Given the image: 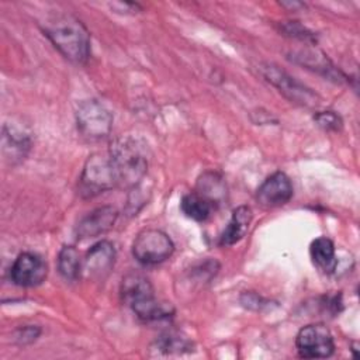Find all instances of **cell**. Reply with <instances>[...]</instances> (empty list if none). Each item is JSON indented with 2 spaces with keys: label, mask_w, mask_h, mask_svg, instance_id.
<instances>
[{
  "label": "cell",
  "mask_w": 360,
  "mask_h": 360,
  "mask_svg": "<svg viewBox=\"0 0 360 360\" xmlns=\"http://www.w3.org/2000/svg\"><path fill=\"white\" fill-rule=\"evenodd\" d=\"M44 35L70 62L84 65L90 58V34L73 15H56L42 25Z\"/></svg>",
  "instance_id": "cell-1"
},
{
  "label": "cell",
  "mask_w": 360,
  "mask_h": 360,
  "mask_svg": "<svg viewBox=\"0 0 360 360\" xmlns=\"http://www.w3.org/2000/svg\"><path fill=\"white\" fill-rule=\"evenodd\" d=\"M110 162L114 173L115 187L135 188L148 172V158L143 145L131 138H118L111 143Z\"/></svg>",
  "instance_id": "cell-2"
},
{
  "label": "cell",
  "mask_w": 360,
  "mask_h": 360,
  "mask_svg": "<svg viewBox=\"0 0 360 360\" xmlns=\"http://www.w3.org/2000/svg\"><path fill=\"white\" fill-rule=\"evenodd\" d=\"M174 252V243L160 229L141 231L132 243L134 257L143 266H155L167 260Z\"/></svg>",
  "instance_id": "cell-3"
},
{
  "label": "cell",
  "mask_w": 360,
  "mask_h": 360,
  "mask_svg": "<svg viewBox=\"0 0 360 360\" xmlns=\"http://www.w3.org/2000/svg\"><path fill=\"white\" fill-rule=\"evenodd\" d=\"M76 125L82 136L87 139H104L111 132L112 115L100 101L86 100L76 110Z\"/></svg>",
  "instance_id": "cell-4"
},
{
  "label": "cell",
  "mask_w": 360,
  "mask_h": 360,
  "mask_svg": "<svg viewBox=\"0 0 360 360\" xmlns=\"http://www.w3.org/2000/svg\"><path fill=\"white\" fill-rule=\"evenodd\" d=\"M112 187H115V180L110 156H104L101 153L91 155L87 159L80 176V194L89 198Z\"/></svg>",
  "instance_id": "cell-5"
},
{
  "label": "cell",
  "mask_w": 360,
  "mask_h": 360,
  "mask_svg": "<svg viewBox=\"0 0 360 360\" xmlns=\"http://www.w3.org/2000/svg\"><path fill=\"white\" fill-rule=\"evenodd\" d=\"M260 72L267 82H270L280 93H283L288 100L305 105L316 107L319 97L305 84L298 82L295 77L290 76L285 70L280 69L274 63H264L260 66Z\"/></svg>",
  "instance_id": "cell-6"
},
{
  "label": "cell",
  "mask_w": 360,
  "mask_h": 360,
  "mask_svg": "<svg viewBox=\"0 0 360 360\" xmlns=\"http://www.w3.org/2000/svg\"><path fill=\"white\" fill-rule=\"evenodd\" d=\"M298 354L304 359H326L335 352L330 330L323 323H311L300 329L295 338Z\"/></svg>",
  "instance_id": "cell-7"
},
{
  "label": "cell",
  "mask_w": 360,
  "mask_h": 360,
  "mask_svg": "<svg viewBox=\"0 0 360 360\" xmlns=\"http://www.w3.org/2000/svg\"><path fill=\"white\" fill-rule=\"evenodd\" d=\"M46 274L48 266L45 260L31 252L20 253L10 269L11 281L20 287H37L44 283Z\"/></svg>",
  "instance_id": "cell-8"
},
{
  "label": "cell",
  "mask_w": 360,
  "mask_h": 360,
  "mask_svg": "<svg viewBox=\"0 0 360 360\" xmlns=\"http://www.w3.org/2000/svg\"><path fill=\"white\" fill-rule=\"evenodd\" d=\"M115 263V249L110 240L94 243L86 253L82 274L91 280H104Z\"/></svg>",
  "instance_id": "cell-9"
},
{
  "label": "cell",
  "mask_w": 360,
  "mask_h": 360,
  "mask_svg": "<svg viewBox=\"0 0 360 360\" xmlns=\"http://www.w3.org/2000/svg\"><path fill=\"white\" fill-rule=\"evenodd\" d=\"M292 197V184L283 172L269 176L257 188L256 200L264 208H276L287 204Z\"/></svg>",
  "instance_id": "cell-10"
},
{
  "label": "cell",
  "mask_w": 360,
  "mask_h": 360,
  "mask_svg": "<svg viewBox=\"0 0 360 360\" xmlns=\"http://www.w3.org/2000/svg\"><path fill=\"white\" fill-rule=\"evenodd\" d=\"M117 217L118 212L111 205H103L90 211L76 225L75 232L77 239L96 238L108 232L114 226Z\"/></svg>",
  "instance_id": "cell-11"
},
{
  "label": "cell",
  "mask_w": 360,
  "mask_h": 360,
  "mask_svg": "<svg viewBox=\"0 0 360 360\" xmlns=\"http://www.w3.org/2000/svg\"><path fill=\"white\" fill-rule=\"evenodd\" d=\"M291 59L297 63H301L307 69H311L329 80L333 82H342L345 80V75L335 68V65L326 58V55L318 49L314 48H305L300 49L291 53Z\"/></svg>",
  "instance_id": "cell-12"
},
{
  "label": "cell",
  "mask_w": 360,
  "mask_h": 360,
  "mask_svg": "<svg viewBox=\"0 0 360 360\" xmlns=\"http://www.w3.org/2000/svg\"><path fill=\"white\" fill-rule=\"evenodd\" d=\"M134 314L143 322H158L173 316L174 308L170 302L156 300L155 294L129 304Z\"/></svg>",
  "instance_id": "cell-13"
},
{
  "label": "cell",
  "mask_w": 360,
  "mask_h": 360,
  "mask_svg": "<svg viewBox=\"0 0 360 360\" xmlns=\"http://www.w3.org/2000/svg\"><path fill=\"white\" fill-rule=\"evenodd\" d=\"M252 210L248 205H239L233 210L232 217L219 238L221 246H231L239 242L248 232L252 222Z\"/></svg>",
  "instance_id": "cell-14"
},
{
  "label": "cell",
  "mask_w": 360,
  "mask_h": 360,
  "mask_svg": "<svg viewBox=\"0 0 360 360\" xmlns=\"http://www.w3.org/2000/svg\"><path fill=\"white\" fill-rule=\"evenodd\" d=\"M309 255L316 267H319L323 273H333L338 266L336 252L333 242L326 236H319L311 242Z\"/></svg>",
  "instance_id": "cell-15"
},
{
  "label": "cell",
  "mask_w": 360,
  "mask_h": 360,
  "mask_svg": "<svg viewBox=\"0 0 360 360\" xmlns=\"http://www.w3.org/2000/svg\"><path fill=\"white\" fill-rule=\"evenodd\" d=\"M201 197L208 200L214 207L221 204L226 197V186L224 179L212 172L204 173L197 181V191Z\"/></svg>",
  "instance_id": "cell-16"
},
{
  "label": "cell",
  "mask_w": 360,
  "mask_h": 360,
  "mask_svg": "<svg viewBox=\"0 0 360 360\" xmlns=\"http://www.w3.org/2000/svg\"><path fill=\"white\" fill-rule=\"evenodd\" d=\"M152 294H155L153 287L145 276L139 273H129L122 278L121 295L128 305L139 298H143Z\"/></svg>",
  "instance_id": "cell-17"
},
{
  "label": "cell",
  "mask_w": 360,
  "mask_h": 360,
  "mask_svg": "<svg viewBox=\"0 0 360 360\" xmlns=\"http://www.w3.org/2000/svg\"><path fill=\"white\" fill-rule=\"evenodd\" d=\"M180 208L186 217L202 222L210 218L214 205L198 193H188L181 198Z\"/></svg>",
  "instance_id": "cell-18"
},
{
  "label": "cell",
  "mask_w": 360,
  "mask_h": 360,
  "mask_svg": "<svg viewBox=\"0 0 360 360\" xmlns=\"http://www.w3.org/2000/svg\"><path fill=\"white\" fill-rule=\"evenodd\" d=\"M83 262L79 252L73 246H63L58 255V270L60 276L69 281H75L82 276Z\"/></svg>",
  "instance_id": "cell-19"
},
{
  "label": "cell",
  "mask_w": 360,
  "mask_h": 360,
  "mask_svg": "<svg viewBox=\"0 0 360 360\" xmlns=\"http://www.w3.org/2000/svg\"><path fill=\"white\" fill-rule=\"evenodd\" d=\"M156 346L165 353H181L184 350H190L193 347V343L180 333L166 332L158 338Z\"/></svg>",
  "instance_id": "cell-20"
},
{
  "label": "cell",
  "mask_w": 360,
  "mask_h": 360,
  "mask_svg": "<svg viewBox=\"0 0 360 360\" xmlns=\"http://www.w3.org/2000/svg\"><path fill=\"white\" fill-rule=\"evenodd\" d=\"M316 124L326 131H339L342 128V120L333 111H322L315 114Z\"/></svg>",
  "instance_id": "cell-21"
},
{
  "label": "cell",
  "mask_w": 360,
  "mask_h": 360,
  "mask_svg": "<svg viewBox=\"0 0 360 360\" xmlns=\"http://www.w3.org/2000/svg\"><path fill=\"white\" fill-rule=\"evenodd\" d=\"M281 31L285 35L298 38L301 41H315V37L312 32H309L305 27H302L300 22L297 21H287L281 25Z\"/></svg>",
  "instance_id": "cell-22"
},
{
  "label": "cell",
  "mask_w": 360,
  "mask_h": 360,
  "mask_svg": "<svg viewBox=\"0 0 360 360\" xmlns=\"http://www.w3.org/2000/svg\"><path fill=\"white\" fill-rule=\"evenodd\" d=\"M39 333H41V329L38 326L28 325V326L20 328L17 330V338L15 339L20 345H28V343H32L34 340H37Z\"/></svg>",
  "instance_id": "cell-23"
}]
</instances>
